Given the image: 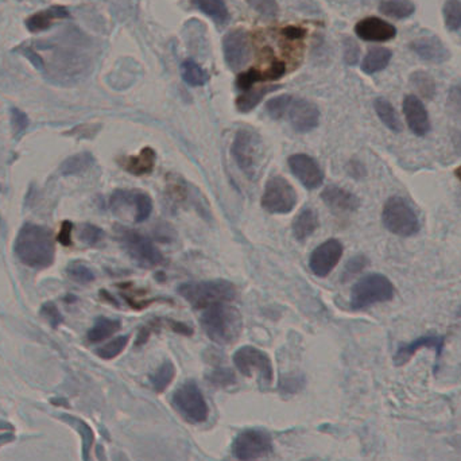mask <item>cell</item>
I'll list each match as a JSON object with an SVG mask.
<instances>
[{"instance_id": "b9f144b4", "label": "cell", "mask_w": 461, "mask_h": 461, "mask_svg": "<svg viewBox=\"0 0 461 461\" xmlns=\"http://www.w3.org/2000/svg\"><path fill=\"white\" fill-rule=\"evenodd\" d=\"M247 3L264 18H274L278 13L277 0H247Z\"/></svg>"}, {"instance_id": "8fae6325", "label": "cell", "mask_w": 461, "mask_h": 461, "mask_svg": "<svg viewBox=\"0 0 461 461\" xmlns=\"http://www.w3.org/2000/svg\"><path fill=\"white\" fill-rule=\"evenodd\" d=\"M234 363L244 376L251 378L254 374H258L262 382L267 384L273 382L274 369L271 359L264 351L255 347L247 345L237 349L234 355Z\"/></svg>"}, {"instance_id": "f5cc1de1", "label": "cell", "mask_w": 461, "mask_h": 461, "mask_svg": "<svg viewBox=\"0 0 461 461\" xmlns=\"http://www.w3.org/2000/svg\"><path fill=\"white\" fill-rule=\"evenodd\" d=\"M455 175H456V178L461 183V165L455 170Z\"/></svg>"}, {"instance_id": "4316f807", "label": "cell", "mask_w": 461, "mask_h": 461, "mask_svg": "<svg viewBox=\"0 0 461 461\" xmlns=\"http://www.w3.org/2000/svg\"><path fill=\"white\" fill-rule=\"evenodd\" d=\"M195 4L200 11L208 15L219 26H223L229 19V13L224 0H195Z\"/></svg>"}, {"instance_id": "7a4b0ae2", "label": "cell", "mask_w": 461, "mask_h": 461, "mask_svg": "<svg viewBox=\"0 0 461 461\" xmlns=\"http://www.w3.org/2000/svg\"><path fill=\"white\" fill-rule=\"evenodd\" d=\"M201 327L212 342L225 345L237 342L243 330V318L237 308L219 303L204 312Z\"/></svg>"}, {"instance_id": "cb8c5ba5", "label": "cell", "mask_w": 461, "mask_h": 461, "mask_svg": "<svg viewBox=\"0 0 461 461\" xmlns=\"http://www.w3.org/2000/svg\"><path fill=\"white\" fill-rule=\"evenodd\" d=\"M317 227H318V216L316 212L312 208H303L293 223V232L297 240L303 242L310 235H313Z\"/></svg>"}, {"instance_id": "5bb4252c", "label": "cell", "mask_w": 461, "mask_h": 461, "mask_svg": "<svg viewBox=\"0 0 461 461\" xmlns=\"http://www.w3.org/2000/svg\"><path fill=\"white\" fill-rule=\"evenodd\" d=\"M285 118L289 119L290 124L295 131L303 134L315 130L318 126L320 111L312 102L293 97Z\"/></svg>"}, {"instance_id": "5b68a950", "label": "cell", "mask_w": 461, "mask_h": 461, "mask_svg": "<svg viewBox=\"0 0 461 461\" xmlns=\"http://www.w3.org/2000/svg\"><path fill=\"white\" fill-rule=\"evenodd\" d=\"M382 223L387 231L396 237H414L420 231L417 213L408 201L401 196H391L383 207Z\"/></svg>"}, {"instance_id": "c3c4849f", "label": "cell", "mask_w": 461, "mask_h": 461, "mask_svg": "<svg viewBox=\"0 0 461 461\" xmlns=\"http://www.w3.org/2000/svg\"><path fill=\"white\" fill-rule=\"evenodd\" d=\"M345 61L349 64V65H354L357 63V58H359V53H360V49L359 46L356 45L355 40H347L345 42Z\"/></svg>"}, {"instance_id": "f907efd6", "label": "cell", "mask_w": 461, "mask_h": 461, "mask_svg": "<svg viewBox=\"0 0 461 461\" xmlns=\"http://www.w3.org/2000/svg\"><path fill=\"white\" fill-rule=\"evenodd\" d=\"M13 440V425L7 422L0 421V447L11 443Z\"/></svg>"}, {"instance_id": "4fadbf2b", "label": "cell", "mask_w": 461, "mask_h": 461, "mask_svg": "<svg viewBox=\"0 0 461 461\" xmlns=\"http://www.w3.org/2000/svg\"><path fill=\"white\" fill-rule=\"evenodd\" d=\"M223 52L225 63L229 69L239 70L250 60V43L246 31L234 30L229 31L223 40Z\"/></svg>"}, {"instance_id": "f6af8a7d", "label": "cell", "mask_w": 461, "mask_h": 461, "mask_svg": "<svg viewBox=\"0 0 461 461\" xmlns=\"http://www.w3.org/2000/svg\"><path fill=\"white\" fill-rule=\"evenodd\" d=\"M210 381H211L215 386H220V387H225L229 386L235 382V375L231 369H215L210 375Z\"/></svg>"}, {"instance_id": "52a82bcc", "label": "cell", "mask_w": 461, "mask_h": 461, "mask_svg": "<svg viewBox=\"0 0 461 461\" xmlns=\"http://www.w3.org/2000/svg\"><path fill=\"white\" fill-rule=\"evenodd\" d=\"M116 235L123 249L138 264L150 269L163 262V255L161 251L150 239L141 235L139 232L126 227H116Z\"/></svg>"}, {"instance_id": "9a60e30c", "label": "cell", "mask_w": 461, "mask_h": 461, "mask_svg": "<svg viewBox=\"0 0 461 461\" xmlns=\"http://www.w3.org/2000/svg\"><path fill=\"white\" fill-rule=\"evenodd\" d=\"M291 173L308 189H316L324 183V173L315 159L306 154H294L289 158Z\"/></svg>"}, {"instance_id": "3957f363", "label": "cell", "mask_w": 461, "mask_h": 461, "mask_svg": "<svg viewBox=\"0 0 461 461\" xmlns=\"http://www.w3.org/2000/svg\"><path fill=\"white\" fill-rule=\"evenodd\" d=\"M180 295L196 309H208L219 303H231L235 295V286L224 281H201V282H189L178 288Z\"/></svg>"}, {"instance_id": "9c48e42d", "label": "cell", "mask_w": 461, "mask_h": 461, "mask_svg": "<svg viewBox=\"0 0 461 461\" xmlns=\"http://www.w3.org/2000/svg\"><path fill=\"white\" fill-rule=\"evenodd\" d=\"M273 450V440L269 433L247 429L237 435L232 444V453L239 461H256Z\"/></svg>"}, {"instance_id": "8d00e7d4", "label": "cell", "mask_w": 461, "mask_h": 461, "mask_svg": "<svg viewBox=\"0 0 461 461\" xmlns=\"http://www.w3.org/2000/svg\"><path fill=\"white\" fill-rule=\"evenodd\" d=\"M129 340H130V336H127V335H126V336H119L116 339H114L112 342H109V343H107L106 345L100 347V348L96 351V354L100 356L102 359L111 360V359L116 357V356L120 355V354L124 351V348H126L127 344H129Z\"/></svg>"}, {"instance_id": "7dc6e473", "label": "cell", "mask_w": 461, "mask_h": 461, "mask_svg": "<svg viewBox=\"0 0 461 461\" xmlns=\"http://www.w3.org/2000/svg\"><path fill=\"white\" fill-rule=\"evenodd\" d=\"M72 232H73V223L69 222V220H64L63 224H61V228H60V232H58V242L65 246V247H69L72 244Z\"/></svg>"}, {"instance_id": "277c9868", "label": "cell", "mask_w": 461, "mask_h": 461, "mask_svg": "<svg viewBox=\"0 0 461 461\" xmlns=\"http://www.w3.org/2000/svg\"><path fill=\"white\" fill-rule=\"evenodd\" d=\"M231 153L240 170L250 180H256L264 169V147L262 138L251 130L237 132Z\"/></svg>"}, {"instance_id": "ffe728a7", "label": "cell", "mask_w": 461, "mask_h": 461, "mask_svg": "<svg viewBox=\"0 0 461 461\" xmlns=\"http://www.w3.org/2000/svg\"><path fill=\"white\" fill-rule=\"evenodd\" d=\"M321 198L333 211L354 212L360 205L359 198L356 197L354 193L335 185L328 186L321 193Z\"/></svg>"}, {"instance_id": "f35d334b", "label": "cell", "mask_w": 461, "mask_h": 461, "mask_svg": "<svg viewBox=\"0 0 461 461\" xmlns=\"http://www.w3.org/2000/svg\"><path fill=\"white\" fill-rule=\"evenodd\" d=\"M447 111L449 116L461 123V82L449 90L447 99Z\"/></svg>"}, {"instance_id": "4dcf8cb0", "label": "cell", "mask_w": 461, "mask_h": 461, "mask_svg": "<svg viewBox=\"0 0 461 461\" xmlns=\"http://www.w3.org/2000/svg\"><path fill=\"white\" fill-rule=\"evenodd\" d=\"M181 76L190 87H202L208 82V73L193 60H185L181 65Z\"/></svg>"}, {"instance_id": "74e56055", "label": "cell", "mask_w": 461, "mask_h": 461, "mask_svg": "<svg viewBox=\"0 0 461 461\" xmlns=\"http://www.w3.org/2000/svg\"><path fill=\"white\" fill-rule=\"evenodd\" d=\"M293 97L289 94H283V96H278L271 99L267 104H266V109L267 114L273 119H282L286 116L288 108H289L290 103H291Z\"/></svg>"}, {"instance_id": "ab89813d", "label": "cell", "mask_w": 461, "mask_h": 461, "mask_svg": "<svg viewBox=\"0 0 461 461\" xmlns=\"http://www.w3.org/2000/svg\"><path fill=\"white\" fill-rule=\"evenodd\" d=\"M103 237H104L103 229L96 225L82 224L80 227L79 239L88 246H96L103 240Z\"/></svg>"}, {"instance_id": "bcb514c9", "label": "cell", "mask_w": 461, "mask_h": 461, "mask_svg": "<svg viewBox=\"0 0 461 461\" xmlns=\"http://www.w3.org/2000/svg\"><path fill=\"white\" fill-rule=\"evenodd\" d=\"M97 131H99V127H96V126H90V124H81V126H77L76 129H73V130H70V131L66 132V135H72V136H76V138H81V139H84V138H92V136H94L96 134H97Z\"/></svg>"}, {"instance_id": "d590c367", "label": "cell", "mask_w": 461, "mask_h": 461, "mask_svg": "<svg viewBox=\"0 0 461 461\" xmlns=\"http://www.w3.org/2000/svg\"><path fill=\"white\" fill-rule=\"evenodd\" d=\"M66 274L72 281L81 283V285H87V283H91L94 281V274H93L92 270L82 262H72L66 267Z\"/></svg>"}, {"instance_id": "d4e9b609", "label": "cell", "mask_w": 461, "mask_h": 461, "mask_svg": "<svg viewBox=\"0 0 461 461\" xmlns=\"http://www.w3.org/2000/svg\"><path fill=\"white\" fill-rule=\"evenodd\" d=\"M93 163H94V158L91 153H79L76 156L66 158L61 163L60 173L65 177L79 175V174L87 172L88 169H91Z\"/></svg>"}, {"instance_id": "8992f818", "label": "cell", "mask_w": 461, "mask_h": 461, "mask_svg": "<svg viewBox=\"0 0 461 461\" xmlns=\"http://www.w3.org/2000/svg\"><path fill=\"white\" fill-rule=\"evenodd\" d=\"M393 282L382 274H369L357 281L351 291V306L362 310L375 303L391 301L394 297Z\"/></svg>"}, {"instance_id": "484cf974", "label": "cell", "mask_w": 461, "mask_h": 461, "mask_svg": "<svg viewBox=\"0 0 461 461\" xmlns=\"http://www.w3.org/2000/svg\"><path fill=\"white\" fill-rule=\"evenodd\" d=\"M120 330V321L107 317H99L91 330L88 332L90 343H100L115 335Z\"/></svg>"}, {"instance_id": "ee69618b", "label": "cell", "mask_w": 461, "mask_h": 461, "mask_svg": "<svg viewBox=\"0 0 461 461\" xmlns=\"http://www.w3.org/2000/svg\"><path fill=\"white\" fill-rule=\"evenodd\" d=\"M11 126H13V135L19 138L28 126V118L26 114L18 108L11 109Z\"/></svg>"}, {"instance_id": "ba28073f", "label": "cell", "mask_w": 461, "mask_h": 461, "mask_svg": "<svg viewBox=\"0 0 461 461\" xmlns=\"http://www.w3.org/2000/svg\"><path fill=\"white\" fill-rule=\"evenodd\" d=\"M173 406L190 423L205 422L210 416L205 398L193 381L185 382L175 390L173 394Z\"/></svg>"}, {"instance_id": "603a6c76", "label": "cell", "mask_w": 461, "mask_h": 461, "mask_svg": "<svg viewBox=\"0 0 461 461\" xmlns=\"http://www.w3.org/2000/svg\"><path fill=\"white\" fill-rule=\"evenodd\" d=\"M391 57L393 52L387 48H372L362 63V70L366 75L378 73L387 67L391 61Z\"/></svg>"}, {"instance_id": "681fc988", "label": "cell", "mask_w": 461, "mask_h": 461, "mask_svg": "<svg viewBox=\"0 0 461 461\" xmlns=\"http://www.w3.org/2000/svg\"><path fill=\"white\" fill-rule=\"evenodd\" d=\"M367 266V259L364 256H355L354 259H351L347 267H345V274L348 276H354V274H357L360 273L364 267Z\"/></svg>"}, {"instance_id": "f546056e", "label": "cell", "mask_w": 461, "mask_h": 461, "mask_svg": "<svg viewBox=\"0 0 461 461\" xmlns=\"http://www.w3.org/2000/svg\"><path fill=\"white\" fill-rule=\"evenodd\" d=\"M278 88L279 87L266 85V87H262V88L246 91V93H243L242 96L237 97V109L242 111V112H250L251 109H254L255 107L261 103V100L264 99L267 93L273 92V91H276Z\"/></svg>"}, {"instance_id": "6da1fadb", "label": "cell", "mask_w": 461, "mask_h": 461, "mask_svg": "<svg viewBox=\"0 0 461 461\" xmlns=\"http://www.w3.org/2000/svg\"><path fill=\"white\" fill-rule=\"evenodd\" d=\"M13 252L27 267L36 270L50 267L55 259V244L52 231L42 225L30 223L23 225L15 239Z\"/></svg>"}, {"instance_id": "1f68e13d", "label": "cell", "mask_w": 461, "mask_h": 461, "mask_svg": "<svg viewBox=\"0 0 461 461\" xmlns=\"http://www.w3.org/2000/svg\"><path fill=\"white\" fill-rule=\"evenodd\" d=\"M410 84L411 87L421 94L425 99H433L435 94V82L433 77L423 72V70H417L410 75Z\"/></svg>"}, {"instance_id": "83f0119b", "label": "cell", "mask_w": 461, "mask_h": 461, "mask_svg": "<svg viewBox=\"0 0 461 461\" xmlns=\"http://www.w3.org/2000/svg\"><path fill=\"white\" fill-rule=\"evenodd\" d=\"M374 108L376 111V115L379 116V119L382 120L383 124L389 130H391L393 132L402 131V124H401V120H399L398 115H396V108L393 107V104L387 99L378 97L374 102Z\"/></svg>"}, {"instance_id": "836d02e7", "label": "cell", "mask_w": 461, "mask_h": 461, "mask_svg": "<svg viewBox=\"0 0 461 461\" xmlns=\"http://www.w3.org/2000/svg\"><path fill=\"white\" fill-rule=\"evenodd\" d=\"M63 418H64V421L69 422L70 425H73V428H76L79 430L81 437H82V440H84V460L92 461L91 460V453H92L91 450H92V447L94 445V437H93L92 429L85 422L81 421L79 418L67 417V416H64Z\"/></svg>"}, {"instance_id": "d6a6232c", "label": "cell", "mask_w": 461, "mask_h": 461, "mask_svg": "<svg viewBox=\"0 0 461 461\" xmlns=\"http://www.w3.org/2000/svg\"><path fill=\"white\" fill-rule=\"evenodd\" d=\"M175 376V367L172 362L166 360L161 367H159L151 376H150V382L153 389L157 393H162L166 390V387L173 382Z\"/></svg>"}, {"instance_id": "e0dca14e", "label": "cell", "mask_w": 461, "mask_h": 461, "mask_svg": "<svg viewBox=\"0 0 461 461\" xmlns=\"http://www.w3.org/2000/svg\"><path fill=\"white\" fill-rule=\"evenodd\" d=\"M355 31L360 40L367 42H386L396 36V27L376 16H369L357 22Z\"/></svg>"}, {"instance_id": "e575fe53", "label": "cell", "mask_w": 461, "mask_h": 461, "mask_svg": "<svg viewBox=\"0 0 461 461\" xmlns=\"http://www.w3.org/2000/svg\"><path fill=\"white\" fill-rule=\"evenodd\" d=\"M444 22L449 31H457L461 28L460 0H447L443 9Z\"/></svg>"}, {"instance_id": "816d5d0a", "label": "cell", "mask_w": 461, "mask_h": 461, "mask_svg": "<svg viewBox=\"0 0 461 461\" xmlns=\"http://www.w3.org/2000/svg\"><path fill=\"white\" fill-rule=\"evenodd\" d=\"M283 34L290 40H300L305 36V31L298 27H288L286 30H283Z\"/></svg>"}, {"instance_id": "f1b7e54d", "label": "cell", "mask_w": 461, "mask_h": 461, "mask_svg": "<svg viewBox=\"0 0 461 461\" xmlns=\"http://www.w3.org/2000/svg\"><path fill=\"white\" fill-rule=\"evenodd\" d=\"M379 10L390 18L406 19L414 13L416 6L411 0H383Z\"/></svg>"}, {"instance_id": "2e32d148", "label": "cell", "mask_w": 461, "mask_h": 461, "mask_svg": "<svg viewBox=\"0 0 461 461\" xmlns=\"http://www.w3.org/2000/svg\"><path fill=\"white\" fill-rule=\"evenodd\" d=\"M403 115L408 129L416 136H425L430 131V119L420 97L408 94L403 99Z\"/></svg>"}, {"instance_id": "d6986e66", "label": "cell", "mask_w": 461, "mask_h": 461, "mask_svg": "<svg viewBox=\"0 0 461 461\" xmlns=\"http://www.w3.org/2000/svg\"><path fill=\"white\" fill-rule=\"evenodd\" d=\"M410 49L421 57L422 60L433 64H443L448 61L450 53L443 40L437 37H422L410 43Z\"/></svg>"}, {"instance_id": "60d3db41", "label": "cell", "mask_w": 461, "mask_h": 461, "mask_svg": "<svg viewBox=\"0 0 461 461\" xmlns=\"http://www.w3.org/2000/svg\"><path fill=\"white\" fill-rule=\"evenodd\" d=\"M153 212V201L151 197L147 193H138V202H136V216H135V222L142 223L150 217Z\"/></svg>"}, {"instance_id": "44dd1931", "label": "cell", "mask_w": 461, "mask_h": 461, "mask_svg": "<svg viewBox=\"0 0 461 461\" xmlns=\"http://www.w3.org/2000/svg\"><path fill=\"white\" fill-rule=\"evenodd\" d=\"M66 18H69V13L65 7L54 6L28 16L26 19L27 30L31 33H40L50 28L57 21H63Z\"/></svg>"}, {"instance_id": "30bf717a", "label": "cell", "mask_w": 461, "mask_h": 461, "mask_svg": "<svg viewBox=\"0 0 461 461\" xmlns=\"http://www.w3.org/2000/svg\"><path fill=\"white\" fill-rule=\"evenodd\" d=\"M297 204V193L288 180L273 177L264 188L262 207L270 213L285 215L293 211Z\"/></svg>"}, {"instance_id": "ac0fdd59", "label": "cell", "mask_w": 461, "mask_h": 461, "mask_svg": "<svg viewBox=\"0 0 461 461\" xmlns=\"http://www.w3.org/2000/svg\"><path fill=\"white\" fill-rule=\"evenodd\" d=\"M444 344H445V337L444 336H421L418 339H416L411 343L401 345L396 351V356H394V363L398 367L405 366L408 360L416 355L422 348H432L435 351V359L438 362V359L441 357L443 349H444Z\"/></svg>"}, {"instance_id": "db71d44e", "label": "cell", "mask_w": 461, "mask_h": 461, "mask_svg": "<svg viewBox=\"0 0 461 461\" xmlns=\"http://www.w3.org/2000/svg\"><path fill=\"white\" fill-rule=\"evenodd\" d=\"M118 461H124V460H123V457H120V460Z\"/></svg>"}, {"instance_id": "7c38bea8", "label": "cell", "mask_w": 461, "mask_h": 461, "mask_svg": "<svg viewBox=\"0 0 461 461\" xmlns=\"http://www.w3.org/2000/svg\"><path fill=\"white\" fill-rule=\"evenodd\" d=\"M343 256V244L336 240L330 239L320 244L316 250L312 252L309 266L313 274L317 277H327L332 270L337 266Z\"/></svg>"}, {"instance_id": "7402d4cb", "label": "cell", "mask_w": 461, "mask_h": 461, "mask_svg": "<svg viewBox=\"0 0 461 461\" xmlns=\"http://www.w3.org/2000/svg\"><path fill=\"white\" fill-rule=\"evenodd\" d=\"M120 165L123 169L131 174L145 175L153 172L156 166V151L151 147H145L138 156L121 159Z\"/></svg>"}, {"instance_id": "7bdbcfd3", "label": "cell", "mask_w": 461, "mask_h": 461, "mask_svg": "<svg viewBox=\"0 0 461 461\" xmlns=\"http://www.w3.org/2000/svg\"><path fill=\"white\" fill-rule=\"evenodd\" d=\"M40 316L45 317L48 320V322L53 327L57 328L63 324L64 317L61 315V312L58 310L57 305L54 303H45L42 305L40 310Z\"/></svg>"}]
</instances>
